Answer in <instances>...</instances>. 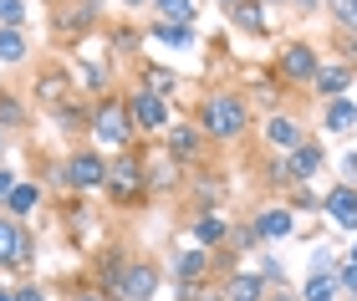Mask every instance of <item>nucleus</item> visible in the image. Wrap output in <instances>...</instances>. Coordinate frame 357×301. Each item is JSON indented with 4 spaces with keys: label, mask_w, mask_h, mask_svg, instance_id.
<instances>
[{
    "label": "nucleus",
    "mask_w": 357,
    "mask_h": 301,
    "mask_svg": "<svg viewBox=\"0 0 357 301\" xmlns=\"http://www.w3.org/2000/svg\"><path fill=\"white\" fill-rule=\"evenodd\" d=\"M36 204H41V184H36V179H15V184H10V194L0 199V210H6L10 219H21V215L36 210Z\"/></svg>",
    "instance_id": "cd10ccee"
},
{
    "label": "nucleus",
    "mask_w": 357,
    "mask_h": 301,
    "mask_svg": "<svg viewBox=\"0 0 357 301\" xmlns=\"http://www.w3.org/2000/svg\"><path fill=\"white\" fill-rule=\"evenodd\" d=\"M225 245H230L235 256H255V250H261V235H255L250 215H245V219H235V215H230V235H225Z\"/></svg>",
    "instance_id": "72a5a7b5"
},
{
    "label": "nucleus",
    "mask_w": 357,
    "mask_h": 301,
    "mask_svg": "<svg viewBox=\"0 0 357 301\" xmlns=\"http://www.w3.org/2000/svg\"><path fill=\"white\" fill-rule=\"evenodd\" d=\"M321 215L332 219L337 230H347V235H357V184H347V179H337L327 194H321Z\"/></svg>",
    "instance_id": "2eb2a0df"
},
{
    "label": "nucleus",
    "mask_w": 357,
    "mask_h": 301,
    "mask_svg": "<svg viewBox=\"0 0 357 301\" xmlns=\"http://www.w3.org/2000/svg\"><path fill=\"white\" fill-rule=\"evenodd\" d=\"M317 67H321V46H317V41H306V36H286V41L271 52V72L281 77L291 92L312 87Z\"/></svg>",
    "instance_id": "423d86ee"
},
{
    "label": "nucleus",
    "mask_w": 357,
    "mask_h": 301,
    "mask_svg": "<svg viewBox=\"0 0 357 301\" xmlns=\"http://www.w3.org/2000/svg\"><path fill=\"white\" fill-rule=\"evenodd\" d=\"M158 286H164V265H158L153 256H128L118 281L107 286V296L112 301H153Z\"/></svg>",
    "instance_id": "0eeeda50"
},
{
    "label": "nucleus",
    "mask_w": 357,
    "mask_h": 301,
    "mask_svg": "<svg viewBox=\"0 0 357 301\" xmlns=\"http://www.w3.org/2000/svg\"><path fill=\"white\" fill-rule=\"evenodd\" d=\"M15 179H21V173H15V169H6V164H0V199H6V194H10V184H15Z\"/></svg>",
    "instance_id": "8fccbe9b"
},
{
    "label": "nucleus",
    "mask_w": 357,
    "mask_h": 301,
    "mask_svg": "<svg viewBox=\"0 0 357 301\" xmlns=\"http://www.w3.org/2000/svg\"><path fill=\"white\" fill-rule=\"evenodd\" d=\"M286 204H291V215H317L321 210V194L312 184H291L286 189Z\"/></svg>",
    "instance_id": "4c0bfd02"
},
{
    "label": "nucleus",
    "mask_w": 357,
    "mask_h": 301,
    "mask_svg": "<svg viewBox=\"0 0 357 301\" xmlns=\"http://www.w3.org/2000/svg\"><path fill=\"white\" fill-rule=\"evenodd\" d=\"M337 281H342V296H357V261H337Z\"/></svg>",
    "instance_id": "a18cd8bd"
},
{
    "label": "nucleus",
    "mask_w": 357,
    "mask_h": 301,
    "mask_svg": "<svg viewBox=\"0 0 357 301\" xmlns=\"http://www.w3.org/2000/svg\"><path fill=\"white\" fill-rule=\"evenodd\" d=\"M357 87V72L347 67V61H327L321 56V67H317V77H312V98L317 102H327V98H347V92Z\"/></svg>",
    "instance_id": "dca6fc26"
},
{
    "label": "nucleus",
    "mask_w": 357,
    "mask_h": 301,
    "mask_svg": "<svg viewBox=\"0 0 357 301\" xmlns=\"http://www.w3.org/2000/svg\"><path fill=\"white\" fill-rule=\"evenodd\" d=\"M10 296H15V301H52V291L36 286V281H21V286H10Z\"/></svg>",
    "instance_id": "c03bdc74"
},
{
    "label": "nucleus",
    "mask_w": 357,
    "mask_h": 301,
    "mask_svg": "<svg viewBox=\"0 0 357 301\" xmlns=\"http://www.w3.org/2000/svg\"><path fill=\"white\" fill-rule=\"evenodd\" d=\"M164 153L178 158L184 169H194V164H204V158L215 153V144L199 133V123H194V118H174L169 128H164Z\"/></svg>",
    "instance_id": "9d476101"
},
{
    "label": "nucleus",
    "mask_w": 357,
    "mask_h": 301,
    "mask_svg": "<svg viewBox=\"0 0 357 301\" xmlns=\"http://www.w3.org/2000/svg\"><path fill=\"white\" fill-rule=\"evenodd\" d=\"M230 6H235V0H220V10H230Z\"/></svg>",
    "instance_id": "13d9d810"
},
{
    "label": "nucleus",
    "mask_w": 357,
    "mask_h": 301,
    "mask_svg": "<svg viewBox=\"0 0 357 301\" xmlns=\"http://www.w3.org/2000/svg\"><path fill=\"white\" fill-rule=\"evenodd\" d=\"M266 276L261 271H240V265H235V271L230 276H220V296L225 301H266Z\"/></svg>",
    "instance_id": "4be33fe9"
},
{
    "label": "nucleus",
    "mask_w": 357,
    "mask_h": 301,
    "mask_svg": "<svg viewBox=\"0 0 357 301\" xmlns=\"http://www.w3.org/2000/svg\"><path fill=\"white\" fill-rule=\"evenodd\" d=\"M317 271H337V250L332 245H312V256H306V276Z\"/></svg>",
    "instance_id": "ea45409f"
},
{
    "label": "nucleus",
    "mask_w": 357,
    "mask_h": 301,
    "mask_svg": "<svg viewBox=\"0 0 357 301\" xmlns=\"http://www.w3.org/2000/svg\"><path fill=\"white\" fill-rule=\"evenodd\" d=\"M296 296L301 301H342V281H337V271H317V276H306V286Z\"/></svg>",
    "instance_id": "473e14b6"
},
{
    "label": "nucleus",
    "mask_w": 357,
    "mask_h": 301,
    "mask_svg": "<svg viewBox=\"0 0 357 301\" xmlns=\"http://www.w3.org/2000/svg\"><path fill=\"white\" fill-rule=\"evenodd\" d=\"M169 276L178 281V286H204L209 281V250L204 245H184L169 256Z\"/></svg>",
    "instance_id": "f3484780"
},
{
    "label": "nucleus",
    "mask_w": 357,
    "mask_h": 301,
    "mask_svg": "<svg viewBox=\"0 0 357 301\" xmlns=\"http://www.w3.org/2000/svg\"><path fill=\"white\" fill-rule=\"evenodd\" d=\"M31 261H36V240H31V230L0 210V271H26Z\"/></svg>",
    "instance_id": "f8f14e48"
},
{
    "label": "nucleus",
    "mask_w": 357,
    "mask_h": 301,
    "mask_svg": "<svg viewBox=\"0 0 357 301\" xmlns=\"http://www.w3.org/2000/svg\"><path fill=\"white\" fill-rule=\"evenodd\" d=\"M178 194H189L194 210H225V204H230V173L204 158V164H194L184 173V189H178Z\"/></svg>",
    "instance_id": "6e6552de"
},
{
    "label": "nucleus",
    "mask_w": 357,
    "mask_h": 301,
    "mask_svg": "<svg viewBox=\"0 0 357 301\" xmlns=\"http://www.w3.org/2000/svg\"><path fill=\"white\" fill-rule=\"evenodd\" d=\"M184 164L178 158H169V153H158L153 164H149V194H178L184 189Z\"/></svg>",
    "instance_id": "5701e85b"
},
{
    "label": "nucleus",
    "mask_w": 357,
    "mask_h": 301,
    "mask_svg": "<svg viewBox=\"0 0 357 301\" xmlns=\"http://www.w3.org/2000/svg\"><path fill=\"white\" fill-rule=\"evenodd\" d=\"M123 261H128V250H123V245H102V250H97V256H92V281H97V286L107 291L112 281H118Z\"/></svg>",
    "instance_id": "7c9ffc66"
},
{
    "label": "nucleus",
    "mask_w": 357,
    "mask_h": 301,
    "mask_svg": "<svg viewBox=\"0 0 357 301\" xmlns=\"http://www.w3.org/2000/svg\"><path fill=\"white\" fill-rule=\"evenodd\" d=\"M143 41H149V36H143V26H128V21H112L107 26V52L112 56H138Z\"/></svg>",
    "instance_id": "2f4dec72"
},
{
    "label": "nucleus",
    "mask_w": 357,
    "mask_h": 301,
    "mask_svg": "<svg viewBox=\"0 0 357 301\" xmlns=\"http://www.w3.org/2000/svg\"><path fill=\"white\" fill-rule=\"evenodd\" d=\"M286 164H291V179H296V184H312L317 173L327 169V148H321L317 138H301V144L286 153Z\"/></svg>",
    "instance_id": "aec40b11"
},
{
    "label": "nucleus",
    "mask_w": 357,
    "mask_h": 301,
    "mask_svg": "<svg viewBox=\"0 0 357 301\" xmlns=\"http://www.w3.org/2000/svg\"><path fill=\"white\" fill-rule=\"evenodd\" d=\"M225 235H230V215L225 210H194V219H189V240L194 245L215 250V245H225Z\"/></svg>",
    "instance_id": "412c9836"
},
{
    "label": "nucleus",
    "mask_w": 357,
    "mask_h": 301,
    "mask_svg": "<svg viewBox=\"0 0 357 301\" xmlns=\"http://www.w3.org/2000/svg\"><path fill=\"white\" fill-rule=\"evenodd\" d=\"M255 256H261V265H255V271L266 276V286H286V265H281V256H271V245H261Z\"/></svg>",
    "instance_id": "58836bf2"
},
{
    "label": "nucleus",
    "mask_w": 357,
    "mask_h": 301,
    "mask_svg": "<svg viewBox=\"0 0 357 301\" xmlns=\"http://www.w3.org/2000/svg\"><path fill=\"white\" fill-rule=\"evenodd\" d=\"M225 21H230V31H240V36H250V41H271L275 36L266 0H235V6L225 10Z\"/></svg>",
    "instance_id": "4468645a"
},
{
    "label": "nucleus",
    "mask_w": 357,
    "mask_h": 301,
    "mask_svg": "<svg viewBox=\"0 0 357 301\" xmlns=\"http://www.w3.org/2000/svg\"><path fill=\"white\" fill-rule=\"evenodd\" d=\"M123 102H128V118H133L138 138H149V133H164L169 123H174V102H169V98H158V92H149L143 82L123 87Z\"/></svg>",
    "instance_id": "1a4fd4ad"
},
{
    "label": "nucleus",
    "mask_w": 357,
    "mask_h": 301,
    "mask_svg": "<svg viewBox=\"0 0 357 301\" xmlns=\"http://www.w3.org/2000/svg\"><path fill=\"white\" fill-rule=\"evenodd\" d=\"M184 301H225V296L209 291V281H204V286H184Z\"/></svg>",
    "instance_id": "09e8293b"
},
{
    "label": "nucleus",
    "mask_w": 357,
    "mask_h": 301,
    "mask_svg": "<svg viewBox=\"0 0 357 301\" xmlns=\"http://www.w3.org/2000/svg\"><path fill=\"white\" fill-rule=\"evenodd\" d=\"M56 169H61V189H72V194H97L107 184V153L97 144H72L56 158Z\"/></svg>",
    "instance_id": "39448f33"
},
{
    "label": "nucleus",
    "mask_w": 357,
    "mask_h": 301,
    "mask_svg": "<svg viewBox=\"0 0 357 301\" xmlns=\"http://www.w3.org/2000/svg\"><path fill=\"white\" fill-rule=\"evenodd\" d=\"M107 199L118 204V210H138V204H149V153H143V138L133 148H118L107 153Z\"/></svg>",
    "instance_id": "f03ea898"
},
{
    "label": "nucleus",
    "mask_w": 357,
    "mask_h": 301,
    "mask_svg": "<svg viewBox=\"0 0 357 301\" xmlns=\"http://www.w3.org/2000/svg\"><path fill=\"white\" fill-rule=\"evenodd\" d=\"M123 10H149V0H118Z\"/></svg>",
    "instance_id": "603ef678"
},
{
    "label": "nucleus",
    "mask_w": 357,
    "mask_h": 301,
    "mask_svg": "<svg viewBox=\"0 0 357 301\" xmlns=\"http://www.w3.org/2000/svg\"><path fill=\"white\" fill-rule=\"evenodd\" d=\"M149 10L158 15V21H178V26L199 21V6H194V0H149Z\"/></svg>",
    "instance_id": "f704fd0d"
},
{
    "label": "nucleus",
    "mask_w": 357,
    "mask_h": 301,
    "mask_svg": "<svg viewBox=\"0 0 357 301\" xmlns=\"http://www.w3.org/2000/svg\"><path fill=\"white\" fill-rule=\"evenodd\" d=\"M87 138L102 153H118V148L138 144V128H133V118H128L123 92H97V98L87 102Z\"/></svg>",
    "instance_id": "7ed1b4c3"
},
{
    "label": "nucleus",
    "mask_w": 357,
    "mask_h": 301,
    "mask_svg": "<svg viewBox=\"0 0 357 301\" xmlns=\"http://www.w3.org/2000/svg\"><path fill=\"white\" fill-rule=\"evenodd\" d=\"M0 153H6V128H0Z\"/></svg>",
    "instance_id": "4d7b16f0"
},
{
    "label": "nucleus",
    "mask_w": 357,
    "mask_h": 301,
    "mask_svg": "<svg viewBox=\"0 0 357 301\" xmlns=\"http://www.w3.org/2000/svg\"><path fill=\"white\" fill-rule=\"evenodd\" d=\"M67 301H112L102 286H97V281H77V286H72V296Z\"/></svg>",
    "instance_id": "37998d69"
},
{
    "label": "nucleus",
    "mask_w": 357,
    "mask_h": 301,
    "mask_svg": "<svg viewBox=\"0 0 357 301\" xmlns=\"http://www.w3.org/2000/svg\"><path fill=\"white\" fill-rule=\"evenodd\" d=\"M0 26H26V0H0Z\"/></svg>",
    "instance_id": "79ce46f5"
},
{
    "label": "nucleus",
    "mask_w": 357,
    "mask_h": 301,
    "mask_svg": "<svg viewBox=\"0 0 357 301\" xmlns=\"http://www.w3.org/2000/svg\"><path fill=\"white\" fill-rule=\"evenodd\" d=\"M143 36H149V41H164V46H178V52H194V41H199V36H194V26L158 21V15H153L149 26H143Z\"/></svg>",
    "instance_id": "a878e982"
},
{
    "label": "nucleus",
    "mask_w": 357,
    "mask_h": 301,
    "mask_svg": "<svg viewBox=\"0 0 357 301\" xmlns=\"http://www.w3.org/2000/svg\"><path fill=\"white\" fill-rule=\"evenodd\" d=\"M26 123H31V98H21L15 87H0V128L21 133Z\"/></svg>",
    "instance_id": "bb28decb"
},
{
    "label": "nucleus",
    "mask_w": 357,
    "mask_h": 301,
    "mask_svg": "<svg viewBox=\"0 0 357 301\" xmlns=\"http://www.w3.org/2000/svg\"><path fill=\"white\" fill-rule=\"evenodd\" d=\"M286 10L306 21V15H321V10H327V0H286Z\"/></svg>",
    "instance_id": "49530a36"
},
{
    "label": "nucleus",
    "mask_w": 357,
    "mask_h": 301,
    "mask_svg": "<svg viewBox=\"0 0 357 301\" xmlns=\"http://www.w3.org/2000/svg\"><path fill=\"white\" fill-rule=\"evenodd\" d=\"M261 184H266V189H275V194H286V189L296 184V179H291V164H286V153H271L266 164H261Z\"/></svg>",
    "instance_id": "c9c22d12"
},
{
    "label": "nucleus",
    "mask_w": 357,
    "mask_h": 301,
    "mask_svg": "<svg viewBox=\"0 0 357 301\" xmlns=\"http://www.w3.org/2000/svg\"><path fill=\"white\" fill-rule=\"evenodd\" d=\"M337 173H342L347 184H357V148H347L342 158H337Z\"/></svg>",
    "instance_id": "de8ad7c7"
},
{
    "label": "nucleus",
    "mask_w": 357,
    "mask_h": 301,
    "mask_svg": "<svg viewBox=\"0 0 357 301\" xmlns=\"http://www.w3.org/2000/svg\"><path fill=\"white\" fill-rule=\"evenodd\" d=\"M266 6H271V10H286V0H266Z\"/></svg>",
    "instance_id": "5fc2aeb1"
},
{
    "label": "nucleus",
    "mask_w": 357,
    "mask_h": 301,
    "mask_svg": "<svg viewBox=\"0 0 357 301\" xmlns=\"http://www.w3.org/2000/svg\"><path fill=\"white\" fill-rule=\"evenodd\" d=\"M0 301H15V296H10V286H0Z\"/></svg>",
    "instance_id": "6e6d98bb"
},
{
    "label": "nucleus",
    "mask_w": 357,
    "mask_h": 301,
    "mask_svg": "<svg viewBox=\"0 0 357 301\" xmlns=\"http://www.w3.org/2000/svg\"><path fill=\"white\" fill-rule=\"evenodd\" d=\"M250 225L261 235V245H275V240H286V235L296 230V215H291V204H261V210L250 215Z\"/></svg>",
    "instance_id": "a211bd4d"
},
{
    "label": "nucleus",
    "mask_w": 357,
    "mask_h": 301,
    "mask_svg": "<svg viewBox=\"0 0 357 301\" xmlns=\"http://www.w3.org/2000/svg\"><path fill=\"white\" fill-rule=\"evenodd\" d=\"M342 301H357V296H342Z\"/></svg>",
    "instance_id": "bf43d9fd"
},
{
    "label": "nucleus",
    "mask_w": 357,
    "mask_h": 301,
    "mask_svg": "<svg viewBox=\"0 0 357 301\" xmlns=\"http://www.w3.org/2000/svg\"><path fill=\"white\" fill-rule=\"evenodd\" d=\"M52 123H56V133H61V138H72V144H77V138H87V102L72 92L67 102H56V107H52Z\"/></svg>",
    "instance_id": "b1692460"
},
{
    "label": "nucleus",
    "mask_w": 357,
    "mask_h": 301,
    "mask_svg": "<svg viewBox=\"0 0 357 301\" xmlns=\"http://www.w3.org/2000/svg\"><path fill=\"white\" fill-rule=\"evenodd\" d=\"M72 92H77V82H72V67H67V61H41L36 77H31V102L46 107V113H52L56 102H67Z\"/></svg>",
    "instance_id": "9b49d317"
},
{
    "label": "nucleus",
    "mask_w": 357,
    "mask_h": 301,
    "mask_svg": "<svg viewBox=\"0 0 357 301\" xmlns=\"http://www.w3.org/2000/svg\"><path fill=\"white\" fill-rule=\"evenodd\" d=\"M138 82L149 87V92H158V98H178V92H184V82H178V72H169V67H158V61H143L138 67Z\"/></svg>",
    "instance_id": "c85d7f7f"
},
{
    "label": "nucleus",
    "mask_w": 357,
    "mask_h": 301,
    "mask_svg": "<svg viewBox=\"0 0 357 301\" xmlns=\"http://www.w3.org/2000/svg\"><path fill=\"white\" fill-rule=\"evenodd\" d=\"M261 138H266V148H275V153H291L301 144V138H312V128L296 118V113H286V107H271L266 113V123H261Z\"/></svg>",
    "instance_id": "ddd939ff"
},
{
    "label": "nucleus",
    "mask_w": 357,
    "mask_h": 301,
    "mask_svg": "<svg viewBox=\"0 0 357 301\" xmlns=\"http://www.w3.org/2000/svg\"><path fill=\"white\" fill-rule=\"evenodd\" d=\"M194 123H199V133L215 148H235V144H245L250 128H255V107H250V98L235 82H220V87H204L199 92V102H194Z\"/></svg>",
    "instance_id": "f257e3e1"
},
{
    "label": "nucleus",
    "mask_w": 357,
    "mask_h": 301,
    "mask_svg": "<svg viewBox=\"0 0 357 301\" xmlns=\"http://www.w3.org/2000/svg\"><path fill=\"white\" fill-rule=\"evenodd\" d=\"M107 0H52V41L56 46H82L92 31H102Z\"/></svg>",
    "instance_id": "20e7f679"
},
{
    "label": "nucleus",
    "mask_w": 357,
    "mask_h": 301,
    "mask_svg": "<svg viewBox=\"0 0 357 301\" xmlns=\"http://www.w3.org/2000/svg\"><path fill=\"white\" fill-rule=\"evenodd\" d=\"M240 92H245V98H261L266 102V113H271V107H281V98H286V82H281V77H275L271 67H250L245 77H240V82H235Z\"/></svg>",
    "instance_id": "6ab92c4d"
},
{
    "label": "nucleus",
    "mask_w": 357,
    "mask_h": 301,
    "mask_svg": "<svg viewBox=\"0 0 357 301\" xmlns=\"http://www.w3.org/2000/svg\"><path fill=\"white\" fill-rule=\"evenodd\" d=\"M337 261H357V240H352V250H347V256H337Z\"/></svg>",
    "instance_id": "864d4df0"
},
{
    "label": "nucleus",
    "mask_w": 357,
    "mask_h": 301,
    "mask_svg": "<svg viewBox=\"0 0 357 301\" xmlns=\"http://www.w3.org/2000/svg\"><path fill=\"white\" fill-rule=\"evenodd\" d=\"M266 301H301V296H296V291H286V286H271Z\"/></svg>",
    "instance_id": "3c124183"
},
{
    "label": "nucleus",
    "mask_w": 357,
    "mask_h": 301,
    "mask_svg": "<svg viewBox=\"0 0 357 301\" xmlns=\"http://www.w3.org/2000/svg\"><path fill=\"white\" fill-rule=\"evenodd\" d=\"M332 26H357V0H327Z\"/></svg>",
    "instance_id": "a19ab883"
},
{
    "label": "nucleus",
    "mask_w": 357,
    "mask_h": 301,
    "mask_svg": "<svg viewBox=\"0 0 357 301\" xmlns=\"http://www.w3.org/2000/svg\"><path fill=\"white\" fill-rule=\"evenodd\" d=\"M321 128L327 133H357V98H327L321 102Z\"/></svg>",
    "instance_id": "393cba45"
},
{
    "label": "nucleus",
    "mask_w": 357,
    "mask_h": 301,
    "mask_svg": "<svg viewBox=\"0 0 357 301\" xmlns=\"http://www.w3.org/2000/svg\"><path fill=\"white\" fill-rule=\"evenodd\" d=\"M332 52H337V61H347L357 72V26H332Z\"/></svg>",
    "instance_id": "e433bc0d"
},
{
    "label": "nucleus",
    "mask_w": 357,
    "mask_h": 301,
    "mask_svg": "<svg viewBox=\"0 0 357 301\" xmlns=\"http://www.w3.org/2000/svg\"><path fill=\"white\" fill-rule=\"evenodd\" d=\"M31 56V31L26 26H0V67H21Z\"/></svg>",
    "instance_id": "c756f323"
}]
</instances>
